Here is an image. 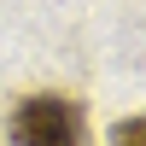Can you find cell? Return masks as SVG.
<instances>
[{
  "label": "cell",
  "instance_id": "1",
  "mask_svg": "<svg viewBox=\"0 0 146 146\" xmlns=\"http://www.w3.org/2000/svg\"><path fill=\"white\" fill-rule=\"evenodd\" d=\"M12 146H82V111L64 94H29L12 111Z\"/></svg>",
  "mask_w": 146,
  "mask_h": 146
},
{
  "label": "cell",
  "instance_id": "2",
  "mask_svg": "<svg viewBox=\"0 0 146 146\" xmlns=\"http://www.w3.org/2000/svg\"><path fill=\"white\" fill-rule=\"evenodd\" d=\"M111 146H146V123L140 117H123V123L111 129Z\"/></svg>",
  "mask_w": 146,
  "mask_h": 146
}]
</instances>
